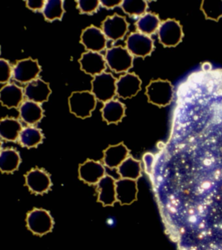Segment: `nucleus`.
<instances>
[{
    "label": "nucleus",
    "mask_w": 222,
    "mask_h": 250,
    "mask_svg": "<svg viewBox=\"0 0 222 250\" xmlns=\"http://www.w3.org/2000/svg\"><path fill=\"white\" fill-rule=\"evenodd\" d=\"M173 129L143 157L165 232L177 250H222V126Z\"/></svg>",
    "instance_id": "1"
},
{
    "label": "nucleus",
    "mask_w": 222,
    "mask_h": 250,
    "mask_svg": "<svg viewBox=\"0 0 222 250\" xmlns=\"http://www.w3.org/2000/svg\"><path fill=\"white\" fill-rule=\"evenodd\" d=\"M97 101L91 91L73 92L68 100L70 111L79 118H88L96 107Z\"/></svg>",
    "instance_id": "2"
},
{
    "label": "nucleus",
    "mask_w": 222,
    "mask_h": 250,
    "mask_svg": "<svg viewBox=\"0 0 222 250\" xmlns=\"http://www.w3.org/2000/svg\"><path fill=\"white\" fill-rule=\"evenodd\" d=\"M148 101L160 107L166 106L172 101L173 87L167 80H152L146 87Z\"/></svg>",
    "instance_id": "3"
},
{
    "label": "nucleus",
    "mask_w": 222,
    "mask_h": 250,
    "mask_svg": "<svg viewBox=\"0 0 222 250\" xmlns=\"http://www.w3.org/2000/svg\"><path fill=\"white\" fill-rule=\"evenodd\" d=\"M104 58L107 66L116 73H126L133 66L134 57L126 47H111L107 49Z\"/></svg>",
    "instance_id": "4"
},
{
    "label": "nucleus",
    "mask_w": 222,
    "mask_h": 250,
    "mask_svg": "<svg viewBox=\"0 0 222 250\" xmlns=\"http://www.w3.org/2000/svg\"><path fill=\"white\" fill-rule=\"evenodd\" d=\"M117 79L110 72H104L93 77L91 81V93L97 101L106 103L114 99L116 94Z\"/></svg>",
    "instance_id": "5"
},
{
    "label": "nucleus",
    "mask_w": 222,
    "mask_h": 250,
    "mask_svg": "<svg viewBox=\"0 0 222 250\" xmlns=\"http://www.w3.org/2000/svg\"><path fill=\"white\" fill-rule=\"evenodd\" d=\"M26 221L28 229L38 236L44 235L51 232L54 226L51 214L42 208H35L28 212Z\"/></svg>",
    "instance_id": "6"
},
{
    "label": "nucleus",
    "mask_w": 222,
    "mask_h": 250,
    "mask_svg": "<svg viewBox=\"0 0 222 250\" xmlns=\"http://www.w3.org/2000/svg\"><path fill=\"white\" fill-rule=\"evenodd\" d=\"M183 35L182 25L175 19L161 21L158 29L160 42L166 47L177 46L182 41Z\"/></svg>",
    "instance_id": "7"
},
{
    "label": "nucleus",
    "mask_w": 222,
    "mask_h": 250,
    "mask_svg": "<svg viewBox=\"0 0 222 250\" xmlns=\"http://www.w3.org/2000/svg\"><path fill=\"white\" fill-rule=\"evenodd\" d=\"M41 71L38 60L28 58L19 60L13 67V78L20 83L28 84L38 78Z\"/></svg>",
    "instance_id": "8"
},
{
    "label": "nucleus",
    "mask_w": 222,
    "mask_h": 250,
    "mask_svg": "<svg viewBox=\"0 0 222 250\" xmlns=\"http://www.w3.org/2000/svg\"><path fill=\"white\" fill-rule=\"evenodd\" d=\"M126 48L133 57L145 58L153 52L154 42L151 37L135 31L126 38Z\"/></svg>",
    "instance_id": "9"
},
{
    "label": "nucleus",
    "mask_w": 222,
    "mask_h": 250,
    "mask_svg": "<svg viewBox=\"0 0 222 250\" xmlns=\"http://www.w3.org/2000/svg\"><path fill=\"white\" fill-rule=\"evenodd\" d=\"M128 23L124 17L114 14L108 16L102 21L101 29L107 39L112 41L121 40L128 31Z\"/></svg>",
    "instance_id": "10"
},
{
    "label": "nucleus",
    "mask_w": 222,
    "mask_h": 250,
    "mask_svg": "<svg viewBox=\"0 0 222 250\" xmlns=\"http://www.w3.org/2000/svg\"><path fill=\"white\" fill-rule=\"evenodd\" d=\"M106 37L102 29L95 25H91L81 32V42L87 51L101 52L106 48Z\"/></svg>",
    "instance_id": "11"
},
{
    "label": "nucleus",
    "mask_w": 222,
    "mask_h": 250,
    "mask_svg": "<svg viewBox=\"0 0 222 250\" xmlns=\"http://www.w3.org/2000/svg\"><path fill=\"white\" fill-rule=\"evenodd\" d=\"M24 177L26 185L32 193L42 194L47 192L51 187L50 176L45 170L34 168L29 171Z\"/></svg>",
    "instance_id": "12"
},
{
    "label": "nucleus",
    "mask_w": 222,
    "mask_h": 250,
    "mask_svg": "<svg viewBox=\"0 0 222 250\" xmlns=\"http://www.w3.org/2000/svg\"><path fill=\"white\" fill-rule=\"evenodd\" d=\"M141 89V80L134 72H126L121 76L116 82V94L123 99H131Z\"/></svg>",
    "instance_id": "13"
},
{
    "label": "nucleus",
    "mask_w": 222,
    "mask_h": 250,
    "mask_svg": "<svg viewBox=\"0 0 222 250\" xmlns=\"http://www.w3.org/2000/svg\"><path fill=\"white\" fill-rule=\"evenodd\" d=\"M79 62L81 70L93 77L102 73L106 68L104 56L100 52L87 51L81 54Z\"/></svg>",
    "instance_id": "14"
},
{
    "label": "nucleus",
    "mask_w": 222,
    "mask_h": 250,
    "mask_svg": "<svg viewBox=\"0 0 222 250\" xmlns=\"http://www.w3.org/2000/svg\"><path fill=\"white\" fill-rule=\"evenodd\" d=\"M80 179L89 185H95L106 175L104 164L93 160H87L79 166Z\"/></svg>",
    "instance_id": "15"
},
{
    "label": "nucleus",
    "mask_w": 222,
    "mask_h": 250,
    "mask_svg": "<svg viewBox=\"0 0 222 250\" xmlns=\"http://www.w3.org/2000/svg\"><path fill=\"white\" fill-rule=\"evenodd\" d=\"M51 93L49 84L40 78L26 84L24 89L25 98L40 104L47 101Z\"/></svg>",
    "instance_id": "16"
},
{
    "label": "nucleus",
    "mask_w": 222,
    "mask_h": 250,
    "mask_svg": "<svg viewBox=\"0 0 222 250\" xmlns=\"http://www.w3.org/2000/svg\"><path fill=\"white\" fill-rule=\"evenodd\" d=\"M24 89L16 84H5L0 90V101L7 108H19L24 98Z\"/></svg>",
    "instance_id": "17"
},
{
    "label": "nucleus",
    "mask_w": 222,
    "mask_h": 250,
    "mask_svg": "<svg viewBox=\"0 0 222 250\" xmlns=\"http://www.w3.org/2000/svg\"><path fill=\"white\" fill-rule=\"evenodd\" d=\"M116 180L109 175H105L97 184L98 201L103 206H113L117 201Z\"/></svg>",
    "instance_id": "18"
},
{
    "label": "nucleus",
    "mask_w": 222,
    "mask_h": 250,
    "mask_svg": "<svg viewBox=\"0 0 222 250\" xmlns=\"http://www.w3.org/2000/svg\"><path fill=\"white\" fill-rule=\"evenodd\" d=\"M129 156V150L125 145L120 144L109 146L104 151L102 163L110 169L118 168Z\"/></svg>",
    "instance_id": "19"
},
{
    "label": "nucleus",
    "mask_w": 222,
    "mask_h": 250,
    "mask_svg": "<svg viewBox=\"0 0 222 250\" xmlns=\"http://www.w3.org/2000/svg\"><path fill=\"white\" fill-rule=\"evenodd\" d=\"M117 201L121 205H130L137 197V184L134 180L121 179L116 182Z\"/></svg>",
    "instance_id": "20"
},
{
    "label": "nucleus",
    "mask_w": 222,
    "mask_h": 250,
    "mask_svg": "<svg viewBox=\"0 0 222 250\" xmlns=\"http://www.w3.org/2000/svg\"><path fill=\"white\" fill-rule=\"evenodd\" d=\"M19 116L26 124L33 126L38 124L44 116V110L40 104L27 101L19 107Z\"/></svg>",
    "instance_id": "21"
},
{
    "label": "nucleus",
    "mask_w": 222,
    "mask_h": 250,
    "mask_svg": "<svg viewBox=\"0 0 222 250\" xmlns=\"http://www.w3.org/2000/svg\"><path fill=\"white\" fill-rule=\"evenodd\" d=\"M126 107L117 99L110 100L104 103L101 113L103 120L108 124H118L125 116Z\"/></svg>",
    "instance_id": "22"
},
{
    "label": "nucleus",
    "mask_w": 222,
    "mask_h": 250,
    "mask_svg": "<svg viewBox=\"0 0 222 250\" xmlns=\"http://www.w3.org/2000/svg\"><path fill=\"white\" fill-rule=\"evenodd\" d=\"M22 129L20 121L13 117H5L0 121V136L2 140L7 142L18 140Z\"/></svg>",
    "instance_id": "23"
},
{
    "label": "nucleus",
    "mask_w": 222,
    "mask_h": 250,
    "mask_svg": "<svg viewBox=\"0 0 222 250\" xmlns=\"http://www.w3.org/2000/svg\"><path fill=\"white\" fill-rule=\"evenodd\" d=\"M44 135L37 127L28 126L23 128L19 135L18 142L23 147H36L41 144Z\"/></svg>",
    "instance_id": "24"
},
{
    "label": "nucleus",
    "mask_w": 222,
    "mask_h": 250,
    "mask_svg": "<svg viewBox=\"0 0 222 250\" xmlns=\"http://www.w3.org/2000/svg\"><path fill=\"white\" fill-rule=\"evenodd\" d=\"M21 162L20 154L14 148H5L0 154V169L2 173H13Z\"/></svg>",
    "instance_id": "25"
},
{
    "label": "nucleus",
    "mask_w": 222,
    "mask_h": 250,
    "mask_svg": "<svg viewBox=\"0 0 222 250\" xmlns=\"http://www.w3.org/2000/svg\"><path fill=\"white\" fill-rule=\"evenodd\" d=\"M161 23L159 16L155 13H147L138 20L136 22V27L139 32L150 36L158 31Z\"/></svg>",
    "instance_id": "26"
},
{
    "label": "nucleus",
    "mask_w": 222,
    "mask_h": 250,
    "mask_svg": "<svg viewBox=\"0 0 222 250\" xmlns=\"http://www.w3.org/2000/svg\"><path fill=\"white\" fill-rule=\"evenodd\" d=\"M117 169L121 179L135 181L139 178L141 174V166L140 162L130 156Z\"/></svg>",
    "instance_id": "27"
},
{
    "label": "nucleus",
    "mask_w": 222,
    "mask_h": 250,
    "mask_svg": "<svg viewBox=\"0 0 222 250\" xmlns=\"http://www.w3.org/2000/svg\"><path fill=\"white\" fill-rule=\"evenodd\" d=\"M41 12L46 21H61L65 13L64 1L61 0H47Z\"/></svg>",
    "instance_id": "28"
},
{
    "label": "nucleus",
    "mask_w": 222,
    "mask_h": 250,
    "mask_svg": "<svg viewBox=\"0 0 222 250\" xmlns=\"http://www.w3.org/2000/svg\"><path fill=\"white\" fill-rule=\"evenodd\" d=\"M201 9L206 19L218 21L222 17V0H203Z\"/></svg>",
    "instance_id": "29"
},
{
    "label": "nucleus",
    "mask_w": 222,
    "mask_h": 250,
    "mask_svg": "<svg viewBox=\"0 0 222 250\" xmlns=\"http://www.w3.org/2000/svg\"><path fill=\"white\" fill-rule=\"evenodd\" d=\"M147 2L144 0H124L121 7L122 11L130 16H140L146 13Z\"/></svg>",
    "instance_id": "30"
},
{
    "label": "nucleus",
    "mask_w": 222,
    "mask_h": 250,
    "mask_svg": "<svg viewBox=\"0 0 222 250\" xmlns=\"http://www.w3.org/2000/svg\"><path fill=\"white\" fill-rule=\"evenodd\" d=\"M77 3L78 9L81 13L87 15H93L101 5V2L98 0H79Z\"/></svg>",
    "instance_id": "31"
},
{
    "label": "nucleus",
    "mask_w": 222,
    "mask_h": 250,
    "mask_svg": "<svg viewBox=\"0 0 222 250\" xmlns=\"http://www.w3.org/2000/svg\"><path fill=\"white\" fill-rule=\"evenodd\" d=\"M13 77V67L8 61L1 58L0 60V82L1 83H8Z\"/></svg>",
    "instance_id": "32"
},
{
    "label": "nucleus",
    "mask_w": 222,
    "mask_h": 250,
    "mask_svg": "<svg viewBox=\"0 0 222 250\" xmlns=\"http://www.w3.org/2000/svg\"><path fill=\"white\" fill-rule=\"evenodd\" d=\"M45 1L44 0H28L26 1L27 7L34 11H42Z\"/></svg>",
    "instance_id": "33"
},
{
    "label": "nucleus",
    "mask_w": 222,
    "mask_h": 250,
    "mask_svg": "<svg viewBox=\"0 0 222 250\" xmlns=\"http://www.w3.org/2000/svg\"><path fill=\"white\" fill-rule=\"evenodd\" d=\"M101 5L106 9H111L121 5V0H102L100 1Z\"/></svg>",
    "instance_id": "34"
},
{
    "label": "nucleus",
    "mask_w": 222,
    "mask_h": 250,
    "mask_svg": "<svg viewBox=\"0 0 222 250\" xmlns=\"http://www.w3.org/2000/svg\"><path fill=\"white\" fill-rule=\"evenodd\" d=\"M212 65L209 62H204V63L202 64V69L203 70L204 72L210 71Z\"/></svg>",
    "instance_id": "35"
}]
</instances>
